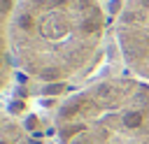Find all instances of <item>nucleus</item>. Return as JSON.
<instances>
[{"mask_svg":"<svg viewBox=\"0 0 149 144\" xmlns=\"http://www.w3.org/2000/svg\"><path fill=\"white\" fill-rule=\"evenodd\" d=\"M58 144H149V81L98 79L68 95L54 116Z\"/></svg>","mask_w":149,"mask_h":144,"instance_id":"f03ea898","label":"nucleus"},{"mask_svg":"<svg viewBox=\"0 0 149 144\" xmlns=\"http://www.w3.org/2000/svg\"><path fill=\"white\" fill-rule=\"evenodd\" d=\"M105 30L98 0H16L9 21L12 63L42 84L81 79L100 60Z\"/></svg>","mask_w":149,"mask_h":144,"instance_id":"f257e3e1","label":"nucleus"},{"mask_svg":"<svg viewBox=\"0 0 149 144\" xmlns=\"http://www.w3.org/2000/svg\"><path fill=\"white\" fill-rule=\"evenodd\" d=\"M0 144H40L19 118L0 109Z\"/></svg>","mask_w":149,"mask_h":144,"instance_id":"39448f33","label":"nucleus"},{"mask_svg":"<svg viewBox=\"0 0 149 144\" xmlns=\"http://www.w3.org/2000/svg\"><path fill=\"white\" fill-rule=\"evenodd\" d=\"M14 5L16 0H0V93L9 86L14 72V63L9 53V21H12Z\"/></svg>","mask_w":149,"mask_h":144,"instance_id":"20e7f679","label":"nucleus"},{"mask_svg":"<svg viewBox=\"0 0 149 144\" xmlns=\"http://www.w3.org/2000/svg\"><path fill=\"white\" fill-rule=\"evenodd\" d=\"M114 33L126 67L149 81V0H126Z\"/></svg>","mask_w":149,"mask_h":144,"instance_id":"7ed1b4c3","label":"nucleus"}]
</instances>
